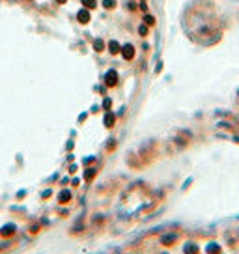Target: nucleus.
Instances as JSON below:
<instances>
[{"instance_id":"f257e3e1","label":"nucleus","mask_w":239,"mask_h":254,"mask_svg":"<svg viewBox=\"0 0 239 254\" xmlns=\"http://www.w3.org/2000/svg\"><path fill=\"white\" fill-rule=\"evenodd\" d=\"M77 19H79L80 23H88L90 21V11H86V9H82L79 15H77Z\"/></svg>"},{"instance_id":"f03ea898","label":"nucleus","mask_w":239,"mask_h":254,"mask_svg":"<svg viewBox=\"0 0 239 254\" xmlns=\"http://www.w3.org/2000/svg\"><path fill=\"white\" fill-rule=\"evenodd\" d=\"M133 53H135L133 45H125V47H123V56H125V58H133Z\"/></svg>"},{"instance_id":"7ed1b4c3","label":"nucleus","mask_w":239,"mask_h":254,"mask_svg":"<svg viewBox=\"0 0 239 254\" xmlns=\"http://www.w3.org/2000/svg\"><path fill=\"white\" fill-rule=\"evenodd\" d=\"M107 82H109V84H114V82H116V73L114 71L109 73V75H107Z\"/></svg>"},{"instance_id":"20e7f679","label":"nucleus","mask_w":239,"mask_h":254,"mask_svg":"<svg viewBox=\"0 0 239 254\" xmlns=\"http://www.w3.org/2000/svg\"><path fill=\"white\" fill-rule=\"evenodd\" d=\"M118 51H120L118 43H116V41H112V43H111V53H112V55H116Z\"/></svg>"},{"instance_id":"39448f33","label":"nucleus","mask_w":239,"mask_h":254,"mask_svg":"<svg viewBox=\"0 0 239 254\" xmlns=\"http://www.w3.org/2000/svg\"><path fill=\"white\" fill-rule=\"evenodd\" d=\"M84 2V6H88V8H94L96 6V0H82Z\"/></svg>"},{"instance_id":"423d86ee","label":"nucleus","mask_w":239,"mask_h":254,"mask_svg":"<svg viewBox=\"0 0 239 254\" xmlns=\"http://www.w3.org/2000/svg\"><path fill=\"white\" fill-rule=\"evenodd\" d=\"M103 4L107 6V8H112V6H114V0H105Z\"/></svg>"},{"instance_id":"0eeeda50","label":"nucleus","mask_w":239,"mask_h":254,"mask_svg":"<svg viewBox=\"0 0 239 254\" xmlns=\"http://www.w3.org/2000/svg\"><path fill=\"white\" fill-rule=\"evenodd\" d=\"M96 49H97V51H101V49H103V43H99V41H97V43H96Z\"/></svg>"},{"instance_id":"6e6552de","label":"nucleus","mask_w":239,"mask_h":254,"mask_svg":"<svg viewBox=\"0 0 239 254\" xmlns=\"http://www.w3.org/2000/svg\"><path fill=\"white\" fill-rule=\"evenodd\" d=\"M60 2H65V0H60Z\"/></svg>"}]
</instances>
